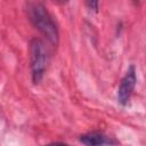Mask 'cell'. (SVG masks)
Listing matches in <instances>:
<instances>
[{"mask_svg":"<svg viewBox=\"0 0 146 146\" xmlns=\"http://www.w3.org/2000/svg\"><path fill=\"white\" fill-rule=\"evenodd\" d=\"M136 82H137L136 68L133 65H131L125 72L124 76L122 78L120 86L117 88V102L121 105H127L129 103L130 97L135 90Z\"/></svg>","mask_w":146,"mask_h":146,"instance_id":"3","label":"cell"},{"mask_svg":"<svg viewBox=\"0 0 146 146\" xmlns=\"http://www.w3.org/2000/svg\"><path fill=\"white\" fill-rule=\"evenodd\" d=\"M80 141L84 146H110L116 143L112 137L102 132H89L81 135Z\"/></svg>","mask_w":146,"mask_h":146,"instance_id":"4","label":"cell"},{"mask_svg":"<svg viewBox=\"0 0 146 146\" xmlns=\"http://www.w3.org/2000/svg\"><path fill=\"white\" fill-rule=\"evenodd\" d=\"M26 11L33 26L50 43L56 46L59 40V33L57 25L47 8L40 2H27Z\"/></svg>","mask_w":146,"mask_h":146,"instance_id":"1","label":"cell"},{"mask_svg":"<svg viewBox=\"0 0 146 146\" xmlns=\"http://www.w3.org/2000/svg\"><path fill=\"white\" fill-rule=\"evenodd\" d=\"M30 58H31V74L34 84H38L48 66V50L44 42L39 39H33L30 43Z\"/></svg>","mask_w":146,"mask_h":146,"instance_id":"2","label":"cell"},{"mask_svg":"<svg viewBox=\"0 0 146 146\" xmlns=\"http://www.w3.org/2000/svg\"><path fill=\"white\" fill-rule=\"evenodd\" d=\"M47 146H68L66 144H60V143H55V144H49Z\"/></svg>","mask_w":146,"mask_h":146,"instance_id":"6","label":"cell"},{"mask_svg":"<svg viewBox=\"0 0 146 146\" xmlns=\"http://www.w3.org/2000/svg\"><path fill=\"white\" fill-rule=\"evenodd\" d=\"M87 6L90 8H94V10H96V11L98 9V2H87Z\"/></svg>","mask_w":146,"mask_h":146,"instance_id":"5","label":"cell"}]
</instances>
